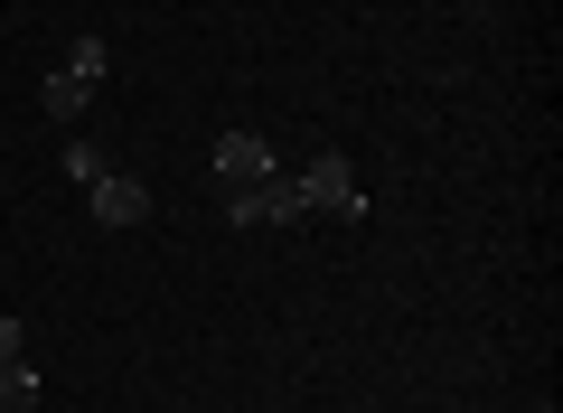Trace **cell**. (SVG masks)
<instances>
[{
  "label": "cell",
  "instance_id": "cell-1",
  "mask_svg": "<svg viewBox=\"0 0 563 413\" xmlns=\"http://www.w3.org/2000/svg\"><path fill=\"white\" fill-rule=\"evenodd\" d=\"M103 76H113V57H103V39H76V47L57 57V76L38 85V113H47V122H85V104L103 95Z\"/></svg>",
  "mask_w": 563,
  "mask_h": 413
},
{
  "label": "cell",
  "instance_id": "cell-2",
  "mask_svg": "<svg viewBox=\"0 0 563 413\" xmlns=\"http://www.w3.org/2000/svg\"><path fill=\"white\" fill-rule=\"evenodd\" d=\"M291 178H301V207H310V217H339V226L366 217V188H357V170H347L339 151H320L310 170H291Z\"/></svg>",
  "mask_w": 563,
  "mask_h": 413
},
{
  "label": "cell",
  "instance_id": "cell-3",
  "mask_svg": "<svg viewBox=\"0 0 563 413\" xmlns=\"http://www.w3.org/2000/svg\"><path fill=\"white\" fill-rule=\"evenodd\" d=\"M225 217H235V226H301L310 207H301V178H291V170H273V178H254V188H235V197H225Z\"/></svg>",
  "mask_w": 563,
  "mask_h": 413
},
{
  "label": "cell",
  "instance_id": "cell-4",
  "mask_svg": "<svg viewBox=\"0 0 563 413\" xmlns=\"http://www.w3.org/2000/svg\"><path fill=\"white\" fill-rule=\"evenodd\" d=\"M273 170H282V160H273V141H263V132H225L217 141V188L225 197L254 188V178H273Z\"/></svg>",
  "mask_w": 563,
  "mask_h": 413
},
{
  "label": "cell",
  "instance_id": "cell-5",
  "mask_svg": "<svg viewBox=\"0 0 563 413\" xmlns=\"http://www.w3.org/2000/svg\"><path fill=\"white\" fill-rule=\"evenodd\" d=\"M85 197H95V226H141V217H151V188H141V178H122V170H103Z\"/></svg>",
  "mask_w": 563,
  "mask_h": 413
},
{
  "label": "cell",
  "instance_id": "cell-6",
  "mask_svg": "<svg viewBox=\"0 0 563 413\" xmlns=\"http://www.w3.org/2000/svg\"><path fill=\"white\" fill-rule=\"evenodd\" d=\"M0 413H38V367L29 357H0Z\"/></svg>",
  "mask_w": 563,
  "mask_h": 413
},
{
  "label": "cell",
  "instance_id": "cell-7",
  "mask_svg": "<svg viewBox=\"0 0 563 413\" xmlns=\"http://www.w3.org/2000/svg\"><path fill=\"white\" fill-rule=\"evenodd\" d=\"M103 170H113V160H103V151H95V141H66V178H76V188H95V178H103Z\"/></svg>",
  "mask_w": 563,
  "mask_h": 413
},
{
  "label": "cell",
  "instance_id": "cell-8",
  "mask_svg": "<svg viewBox=\"0 0 563 413\" xmlns=\"http://www.w3.org/2000/svg\"><path fill=\"white\" fill-rule=\"evenodd\" d=\"M0 357H29V329H20V319H0Z\"/></svg>",
  "mask_w": 563,
  "mask_h": 413
},
{
  "label": "cell",
  "instance_id": "cell-9",
  "mask_svg": "<svg viewBox=\"0 0 563 413\" xmlns=\"http://www.w3.org/2000/svg\"><path fill=\"white\" fill-rule=\"evenodd\" d=\"M470 10H498V0H470Z\"/></svg>",
  "mask_w": 563,
  "mask_h": 413
}]
</instances>
